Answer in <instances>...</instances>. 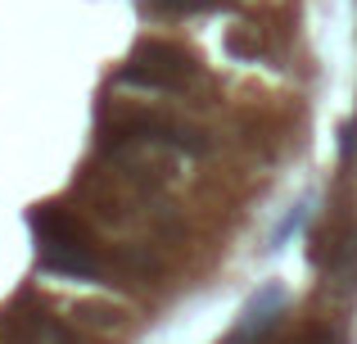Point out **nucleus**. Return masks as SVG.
Instances as JSON below:
<instances>
[{
  "instance_id": "nucleus-1",
  "label": "nucleus",
  "mask_w": 357,
  "mask_h": 344,
  "mask_svg": "<svg viewBox=\"0 0 357 344\" xmlns=\"http://www.w3.org/2000/svg\"><path fill=\"white\" fill-rule=\"evenodd\" d=\"M185 73H190V54L185 50H176V45H145V50L122 68V82L149 87V91H176Z\"/></svg>"
},
{
  "instance_id": "nucleus-2",
  "label": "nucleus",
  "mask_w": 357,
  "mask_h": 344,
  "mask_svg": "<svg viewBox=\"0 0 357 344\" xmlns=\"http://www.w3.org/2000/svg\"><path fill=\"white\" fill-rule=\"evenodd\" d=\"M280 299H285V290H280V285H267V290H262L258 299L244 308V322L236 327V336H231L227 344H253V340H262L271 327H276V308H280Z\"/></svg>"
},
{
  "instance_id": "nucleus-3",
  "label": "nucleus",
  "mask_w": 357,
  "mask_h": 344,
  "mask_svg": "<svg viewBox=\"0 0 357 344\" xmlns=\"http://www.w3.org/2000/svg\"><path fill=\"white\" fill-rule=\"evenodd\" d=\"M163 9H208V5H218V0H158Z\"/></svg>"
}]
</instances>
